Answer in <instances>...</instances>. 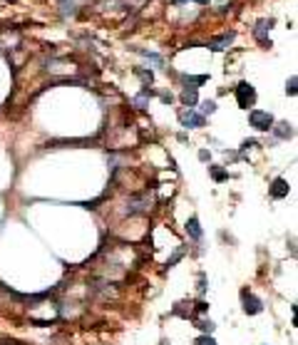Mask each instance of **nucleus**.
<instances>
[{"instance_id":"obj_1","label":"nucleus","mask_w":298,"mask_h":345,"mask_svg":"<svg viewBox=\"0 0 298 345\" xmlns=\"http://www.w3.org/2000/svg\"><path fill=\"white\" fill-rule=\"evenodd\" d=\"M248 122H251V127L258 129V132H269V129L273 127V114H271V112H264V109H251Z\"/></svg>"},{"instance_id":"obj_2","label":"nucleus","mask_w":298,"mask_h":345,"mask_svg":"<svg viewBox=\"0 0 298 345\" xmlns=\"http://www.w3.org/2000/svg\"><path fill=\"white\" fill-rule=\"evenodd\" d=\"M236 102H239L241 109L253 107V102H256V90H253L248 82H239V85H236Z\"/></svg>"},{"instance_id":"obj_3","label":"nucleus","mask_w":298,"mask_h":345,"mask_svg":"<svg viewBox=\"0 0 298 345\" xmlns=\"http://www.w3.org/2000/svg\"><path fill=\"white\" fill-rule=\"evenodd\" d=\"M241 303H244V313H248V316H256V313L264 311V303L248 291H241Z\"/></svg>"},{"instance_id":"obj_4","label":"nucleus","mask_w":298,"mask_h":345,"mask_svg":"<svg viewBox=\"0 0 298 345\" xmlns=\"http://www.w3.org/2000/svg\"><path fill=\"white\" fill-rule=\"evenodd\" d=\"M179 120H181V124L186 127V129H199V127H204V114H197L194 109H184L181 114H179Z\"/></svg>"},{"instance_id":"obj_5","label":"nucleus","mask_w":298,"mask_h":345,"mask_svg":"<svg viewBox=\"0 0 298 345\" xmlns=\"http://www.w3.org/2000/svg\"><path fill=\"white\" fill-rule=\"evenodd\" d=\"M273 25V20H258L256 27H253V37L261 43V45H271L269 43V27Z\"/></svg>"},{"instance_id":"obj_6","label":"nucleus","mask_w":298,"mask_h":345,"mask_svg":"<svg viewBox=\"0 0 298 345\" xmlns=\"http://www.w3.org/2000/svg\"><path fill=\"white\" fill-rule=\"evenodd\" d=\"M269 191H271V197H273V199H283V197H288L291 186H288V181H286V179H281V176H278V179H273V184H271V189H269Z\"/></svg>"},{"instance_id":"obj_7","label":"nucleus","mask_w":298,"mask_h":345,"mask_svg":"<svg viewBox=\"0 0 298 345\" xmlns=\"http://www.w3.org/2000/svg\"><path fill=\"white\" fill-rule=\"evenodd\" d=\"M271 132L278 137V139H291L293 137V124H288V122H273V127H271Z\"/></svg>"},{"instance_id":"obj_8","label":"nucleus","mask_w":298,"mask_h":345,"mask_svg":"<svg viewBox=\"0 0 298 345\" xmlns=\"http://www.w3.org/2000/svg\"><path fill=\"white\" fill-rule=\"evenodd\" d=\"M181 102H184V107H194L197 102H199V95H197V87H184V92H181Z\"/></svg>"},{"instance_id":"obj_9","label":"nucleus","mask_w":298,"mask_h":345,"mask_svg":"<svg viewBox=\"0 0 298 345\" xmlns=\"http://www.w3.org/2000/svg\"><path fill=\"white\" fill-rule=\"evenodd\" d=\"M186 234H189L192 239H197V241L201 239V226H199V219L197 216H192L189 221H186Z\"/></svg>"},{"instance_id":"obj_10","label":"nucleus","mask_w":298,"mask_h":345,"mask_svg":"<svg viewBox=\"0 0 298 345\" xmlns=\"http://www.w3.org/2000/svg\"><path fill=\"white\" fill-rule=\"evenodd\" d=\"M231 40H234V32H229V35H221L219 40H211V43H209V48L219 52V50H224V48H226V45H229Z\"/></svg>"},{"instance_id":"obj_11","label":"nucleus","mask_w":298,"mask_h":345,"mask_svg":"<svg viewBox=\"0 0 298 345\" xmlns=\"http://www.w3.org/2000/svg\"><path fill=\"white\" fill-rule=\"evenodd\" d=\"M201 112H204V114H214V112H216V102H214V99H204V102H201Z\"/></svg>"},{"instance_id":"obj_12","label":"nucleus","mask_w":298,"mask_h":345,"mask_svg":"<svg viewBox=\"0 0 298 345\" xmlns=\"http://www.w3.org/2000/svg\"><path fill=\"white\" fill-rule=\"evenodd\" d=\"M211 176H214L216 181H224V179H229V172H224V169H219V167H211Z\"/></svg>"},{"instance_id":"obj_13","label":"nucleus","mask_w":298,"mask_h":345,"mask_svg":"<svg viewBox=\"0 0 298 345\" xmlns=\"http://www.w3.org/2000/svg\"><path fill=\"white\" fill-rule=\"evenodd\" d=\"M186 80V85H204L209 77H206V74H199V77H184Z\"/></svg>"},{"instance_id":"obj_14","label":"nucleus","mask_w":298,"mask_h":345,"mask_svg":"<svg viewBox=\"0 0 298 345\" xmlns=\"http://www.w3.org/2000/svg\"><path fill=\"white\" fill-rule=\"evenodd\" d=\"M296 85H298V77H296V74H293V77H291V80L286 82V92H288L291 97L296 95Z\"/></svg>"},{"instance_id":"obj_15","label":"nucleus","mask_w":298,"mask_h":345,"mask_svg":"<svg viewBox=\"0 0 298 345\" xmlns=\"http://www.w3.org/2000/svg\"><path fill=\"white\" fill-rule=\"evenodd\" d=\"M194 345H216V340L214 338H209V335H201V338H197V343Z\"/></svg>"},{"instance_id":"obj_16","label":"nucleus","mask_w":298,"mask_h":345,"mask_svg":"<svg viewBox=\"0 0 298 345\" xmlns=\"http://www.w3.org/2000/svg\"><path fill=\"white\" fill-rule=\"evenodd\" d=\"M137 74H139L144 82H149V85H152V80H154V77H152V72H147V70H137Z\"/></svg>"},{"instance_id":"obj_17","label":"nucleus","mask_w":298,"mask_h":345,"mask_svg":"<svg viewBox=\"0 0 298 345\" xmlns=\"http://www.w3.org/2000/svg\"><path fill=\"white\" fill-rule=\"evenodd\" d=\"M199 328H201L204 333H211V330H214V323H211V320H199Z\"/></svg>"}]
</instances>
